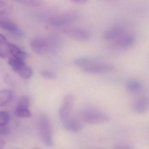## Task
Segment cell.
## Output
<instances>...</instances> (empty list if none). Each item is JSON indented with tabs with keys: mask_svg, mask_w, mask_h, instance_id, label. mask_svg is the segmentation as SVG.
Returning a JSON list of instances; mask_svg holds the SVG:
<instances>
[{
	"mask_svg": "<svg viewBox=\"0 0 149 149\" xmlns=\"http://www.w3.org/2000/svg\"><path fill=\"white\" fill-rule=\"evenodd\" d=\"M60 38L58 36L54 37L52 40H49L42 37H36L31 40L30 46L32 50L40 55L45 54L49 49L56 47V45L60 44Z\"/></svg>",
	"mask_w": 149,
	"mask_h": 149,
	"instance_id": "cell-1",
	"label": "cell"
},
{
	"mask_svg": "<svg viewBox=\"0 0 149 149\" xmlns=\"http://www.w3.org/2000/svg\"><path fill=\"white\" fill-rule=\"evenodd\" d=\"M39 132L42 142L47 146L53 145V131L50 120L45 114L40 115L38 120Z\"/></svg>",
	"mask_w": 149,
	"mask_h": 149,
	"instance_id": "cell-2",
	"label": "cell"
},
{
	"mask_svg": "<svg viewBox=\"0 0 149 149\" xmlns=\"http://www.w3.org/2000/svg\"><path fill=\"white\" fill-rule=\"evenodd\" d=\"M25 61L12 56L8 60V64L14 71L16 72L21 78L29 79L32 77V69L29 68Z\"/></svg>",
	"mask_w": 149,
	"mask_h": 149,
	"instance_id": "cell-3",
	"label": "cell"
},
{
	"mask_svg": "<svg viewBox=\"0 0 149 149\" xmlns=\"http://www.w3.org/2000/svg\"><path fill=\"white\" fill-rule=\"evenodd\" d=\"M80 14L76 10L68 11L53 19L52 23L56 26H64L78 20Z\"/></svg>",
	"mask_w": 149,
	"mask_h": 149,
	"instance_id": "cell-4",
	"label": "cell"
},
{
	"mask_svg": "<svg viewBox=\"0 0 149 149\" xmlns=\"http://www.w3.org/2000/svg\"><path fill=\"white\" fill-rule=\"evenodd\" d=\"M83 118L86 123L90 124L104 123L110 120L108 114L95 110H90L85 111L83 115Z\"/></svg>",
	"mask_w": 149,
	"mask_h": 149,
	"instance_id": "cell-5",
	"label": "cell"
},
{
	"mask_svg": "<svg viewBox=\"0 0 149 149\" xmlns=\"http://www.w3.org/2000/svg\"><path fill=\"white\" fill-rule=\"evenodd\" d=\"M74 103V97L73 95L68 94L64 97L62 104L59 110V116L62 123L71 118Z\"/></svg>",
	"mask_w": 149,
	"mask_h": 149,
	"instance_id": "cell-6",
	"label": "cell"
},
{
	"mask_svg": "<svg viewBox=\"0 0 149 149\" xmlns=\"http://www.w3.org/2000/svg\"><path fill=\"white\" fill-rule=\"evenodd\" d=\"M63 32L67 36L82 41L89 40L91 36L90 33L86 29L75 27L65 28Z\"/></svg>",
	"mask_w": 149,
	"mask_h": 149,
	"instance_id": "cell-7",
	"label": "cell"
},
{
	"mask_svg": "<svg viewBox=\"0 0 149 149\" xmlns=\"http://www.w3.org/2000/svg\"><path fill=\"white\" fill-rule=\"evenodd\" d=\"M30 104V98L28 96H22L18 101L15 109V114L19 117L30 118L32 113L29 109Z\"/></svg>",
	"mask_w": 149,
	"mask_h": 149,
	"instance_id": "cell-8",
	"label": "cell"
},
{
	"mask_svg": "<svg viewBox=\"0 0 149 149\" xmlns=\"http://www.w3.org/2000/svg\"><path fill=\"white\" fill-rule=\"evenodd\" d=\"M115 69L114 65L109 63H99L82 69L83 72L89 74H101L110 72Z\"/></svg>",
	"mask_w": 149,
	"mask_h": 149,
	"instance_id": "cell-9",
	"label": "cell"
},
{
	"mask_svg": "<svg viewBox=\"0 0 149 149\" xmlns=\"http://www.w3.org/2000/svg\"><path fill=\"white\" fill-rule=\"evenodd\" d=\"M0 29L9 32L16 37L22 38L24 36L23 32L16 24L6 19L0 18Z\"/></svg>",
	"mask_w": 149,
	"mask_h": 149,
	"instance_id": "cell-10",
	"label": "cell"
},
{
	"mask_svg": "<svg viewBox=\"0 0 149 149\" xmlns=\"http://www.w3.org/2000/svg\"><path fill=\"white\" fill-rule=\"evenodd\" d=\"M125 30L123 26H116L107 29L103 34V37L105 40H117L119 39L124 34Z\"/></svg>",
	"mask_w": 149,
	"mask_h": 149,
	"instance_id": "cell-11",
	"label": "cell"
},
{
	"mask_svg": "<svg viewBox=\"0 0 149 149\" xmlns=\"http://www.w3.org/2000/svg\"><path fill=\"white\" fill-rule=\"evenodd\" d=\"M101 63L100 59L95 57H80L74 60L73 63L75 66L82 68Z\"/></svg>",
	"mask_w": 149,
	"mask_h": 149,
	"instance_id": "cell-12",
	"label": "cell"
},
{
	"mask_svg": "<svg viewBox=\"0 0 149 149\" xmlns=\"http://www.w3.org/2000/svg\"><path fill=\"white\" fill-rule=\"evenodd\" d=\"M149 102L148 98L141 97L136 100L133 104L132 109L135 113L143 114L145 113L149 108Z\"/></svg>",
	"mask_w": 149,
	"mask_h": 149,
	"instance_id": "cell-13",
	"label": "cell"
},
{
	"mask_svg": "<svg viewBox=\"0 0 149 149\" xmlns=\"http://www.w3.org/2000/svg\"><path fill=\"white\" fill-rule=\"evenodd\" d=\"M136 37L132 33L123 35L119 38L118 45L122 49H127L134 45L136 41Z\"/></svg>",
	"mask_w": 149,
	"mask_h": 149,
	"instance_id": "cell-14",
	"label": "cell"
},
{
	"mask_svg": "<svg viewBox=\"0 0 149 149\" xmlns=\"http://www.w3.org/2000/svg\"><path fill=\"white\" fill-rule=\"evenodd\" d=\"M8 48L13 57L19 58L25 61L27 57V54L20 48L13 43L8 42Z\"/></svg>",
	"mask_w": 149,
	"mask_h": 149,
	"instance_id": "cell-15",
	"label": "cell"
},
{
	"mask_svg": "<svg viewBox=\"0 0 149 149\" xmlns=\"http://www.w3.org/2000/svg\"><path fill=\"white\" fill-rule=\"evenodd\" d=\"M63 124L67 130L72 132H79L82 127L81 123L79 120L72 118L63 123Z\"/></svg>",
	"mask_w": 149,
	"mask_h": 149,
	"instance_id": "cell-16",
	"label": "cell"
},
{
	"mask_svg": "<svg viewBox=\"0 0 149 149\" xmlns=\"http://www.w3.org/2000/svg\"><path fill=\"white\" fill-rule=\"evenodd\" d=\"M13 92L11 90H0V107L7 104L12 100Z\"/></svg>",
	"mask_w": 149,
	"mask_h": 149,
	"instance_id": "cell-17",
	"label": "cell"
},
{
	"mask_svg": "<svg viewBox=\"0 0 149 149\" xmlns=\"http://www.w3.org/2000/svg\"><path fill=\"white\" fill-rule=\"evenodd\" d=\"M142 83L139 81L132 80L128 81L126 84V88L128 91L132 93H137L141 90Z\"/></svg>",
	"mask_w": 149,
	"mask_h": 149,
	"instance_id": "cell-18",
	"label": "cell"
},
{
	"mask_svg": "<svg viewBox=\"0 0 149 149\" xmlns=\"http://www.w3.org/2000/svg\"><path fill=\"white\" fill-rule=\"evenodd\" d=\"M10 120L9 112L7 111H0V126H6Z\"/></svg>",
	"mask_w": 149,
	"mask_h": 149,
	"instance_id": "cell-19",
	"label": "cell"
},
{
	"mask_svg": "<svg viewBox=\"0 0 149 149\" xmlns=\"http://www.w3.org/2000/svg\"><path fill=\"white\" fill-rule=\"evenodd\" d=\"M11 7L6 1H0V15H8L11 13Z\"/></svg>",
	"mask_w": 149,
	"mask_h": 149,
	"instance_id": "cell-20",
	"label": "cell"
},
{
	"mask_svg": "<svg viewBox=\"0 0 149 149\" xmlns=\"http://www.w3.org/2000/svg\"><path fill=\"white\" fill-rule=\"evenodd\" d=\"M42 77L45 79L49 80H52L55 79L56 77V75L55 73L51 71H43L41 73Z\"/></svg>",
	"mask_w": 149,
	"mask_h": 149,
	"instance_id": "cell-21",
	"label": "cell"
},
{
	"mask_svg": "<svg viewBox=\"0 0 149 149\" xmlns=\"http://www.w3.org/2000/svg\"><path fill=\"white\" fill-rule=\"evenodd\" d=\"M113 149H135V148L130 145L119 144L114 146Z\"/></svg>",
	"mask_w": 149,
	"mask_h": 149,
	"instance_id": "cell-22",
	"label": "cell"
},
{
	"mask_svg": "<svg viewBox=\"0 0 149 149\" xmlns=\"http://www.w3.org/2000/svg\"><path fill=\"white\" fill-rule=\"evenodd\" d=\"M10 132V129L6 126H0V136H5Z\"/></svg>",
	"mask_w": 149,
	"mask_h": 149,
	"instance_id": "cell-23",
	"label": "cell"
},
{
	"mask_svg": "<svg viewBox=\"0 0 149 149\" xmlns=\"http://www.w3.org/2000/svg\"><path fill=\"white\" fill-rule=\"evenodd\" d=\"M8 43L6 37L0 33V45L3 46V45H7Z\"/></svg>",
	"mask_w": 149,
	"mask_h": 149,
	"instance_id": "cell-24",
	"label": "cell"
},
{
	"mask_svg": "<svg viewBox=\"0 0 149 149\" xmlns=\"http://www.w3.org/2000/svg\"><path fill=\"white\" fill-rule=\"evenodd\" d=\"M6 56V53L2 49V48H1V46L0 45V57L1 58H5Z\"/></svg>",
	"mask_w": 149,
	"mask_h": 149,
	"instance_id": "cell-25",
	"label": "cell"
},
{
	"mask_svg": "<svg viewBox=\"0 0 149 149\" xmlns=\"http://www.w3.org/2000/svg\"><path fill=\"white\" fill-rule=\"evenodd\" d=\"M73 2H74L75 3H77L79 4H84L87 3V1H84V0H74L72 1Z\"/></svg>",
	"mask_w": 149,
	"mask_h": 149,
	"instance_id": "cell-26",
	"label": "cell"
},
{
	"mask_svg": "<svg viewBox=\"0 0 149 149\" xmlns=\"http://www.w3.org/2000/svg\"><path fill=\"white\" fill-rule=\"evenodd\" d=\"M5 142L3 140L0 139V149H4L5 147Z\"/></svg>",
	"mask_w": 149,
	"mask_h": 149,
	"instance_id": "cell-27",
	"label": "cell"
},
{
	"mask_svg": "<svg viewBox=\"0 0 149 149\" xmlns=\"http://www.w3.org/2000/svg\"><path fill=\"white\" fill-rule=\"evenodd\" d=\"M103 149V148H95V149Z\"/></svg>",
	"mask_w": 149,
	"mask_h": 149,
	"instance_id": "cell-28",
	"label": "cell"
},
{
	"mask_svg": "<svg viewBox=\"0 0 149 149\" xmlns=\"http://www.w3.org/2000/svg\"><path fill=\"white\" fill-rule=\"evenodd\" d=\"M40 149V148H36V149Z\"/></svg>",
	"mask_w": 149,
	"mask_h": 149,
	"instance_id": "cell-29",
	"label": "cell"
}]
</instances>
